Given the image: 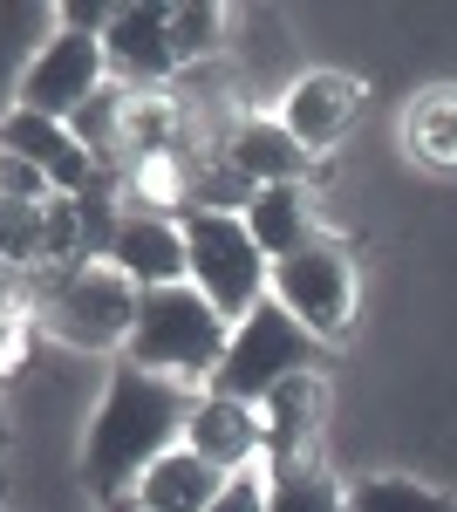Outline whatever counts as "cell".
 I'll return each instance as SVG.
<instances>
[{"label":"cell","instance_id":"6da1fadb","mask_svg":"<svg viewBox=\"0 0 457 512\" xmlns=\"http://www.w3.org/2000/svg\"><path fill=\"white\" fill-rule=\"evenodd\" d=\"M191 403L198 390L171 383V376H151V369H116L89 431H82V485L96 499H130L137 478L151 472L164 451L185 444V424H191Z\"/></svg>","mask_w":457,"mask_h":512},{"label":"cell","instance_id":"7a4b0ae2","mask_svg":"<svg viewBox=\"0 0 457 512\" xmlns=\"http://www.w3.org/2000/svg\"><path fill=\"white\" fill-rule=\"evenodd\" d=\"M226 342H232V321L185 280V287H151L137 301V328L123 342V362L151 369V376H171V383L205 396L219 362H226Z\"/></svg>","mask_w":457,"mask_h":512},{"label":"cell","instance_id":"3957f363","mask_svg":"<svg viewBox=\"0 0 457 512\" xmlns=\"http://www.w3.org/2000/svg\"><path fill=\"white\" fill-rule=\"evenodd\" d=\"M137 287L116 274L110 260H82V267H35L28 274V308H35L62 342L76 349H123L137 328Z\"/></svg>","mask_w":457,"mask_h":512},{"label":"cell","instance_id":"277c9868","mask_svg":"<svg viewBox=\"0 0 457 512\" xmlns=\"http://www.w3.org/2000/svg\"><path fill=\"white\" fill-rule=\"evenodd\" d=\"M185 253H191V287L219 308L226 321H246L273 287V260L260 239L246 233L239 212H185Z\"/></svg>","mask_w":457,"mask_h":512},{"label":"cell","instance_id":"5b68a950","mask_svg":"<svg viewBox=\"0 0 457 512\" xmlns=\"http://www.w3.org/2000/svg\"><path fill=\"white\" fill-rule=\"evenodd\" d=\"M314 349H321V342H314L301 321L267 294L246 321H232V342H226V362H219L212 390L239 396V403H253V410H260L287 376H307V369H314Z\"/></svg>","mask_w":457,"mask_h":512},{"label":"cell","instance_id":"8992f818","mask_svg":"<svg viewBox=\"0 0 457 512\" xmlns=\"http://www.w3.org/2000/svg\"><path fill=\"white\" fill-rule=\"evenodd\" d=\"M267 294L301 321L314 342H335V335H348V321H355V267H348V253L335 239H307L301 253L273 260Z\"/></svg>","mask_w":457,"mask_h":512},{"label":"cell","instance_id":"52a82bcc","mask_svg":"<svg viewBox=\"0 0 457 512\" xmlns=\"http://www.w3.org/2000/svg\"><path fill=\"white\" fill-rule=\"evenodd\" d=\"M103 82H110V48H103L96 35L55 28V35L35 48V62L21 69L14 110H35V117H48V123H69L89 96H103Z\"/></svg>","mask_w":457,"mask_h":512},{"label":"cell","instance_id":"ba28073f","mask_svg":"<svg viewBox=\"0 0 457 512\" xmlns=\"http://www.w3.org/2000/svg\"><path fill=\"white\" fill-rule=\"evenodd\" d=\"M0 151L28 158L62 198H82L89 185H96V178H103V158L82 144L76 130H69V123L35 117V110H7V117H0Z\"/></svg>","mask_w":457,"mask_h":512},{"label":"cell","instance_id":"9c48e42d","mask_svg":"<svg viewBox=\"0 0 457 512\" xmlns=\"http://www.w3.org/2000/svg\"><path fill=\"white\" fill-rule=\"evenodd\" d=\"M103 260H110L137 294H151V287H185V274H191L185 219H171V212H123V226H116Z\"/></svg>","mask_w":457,"mask_h":512},{"label":"cell","instance_id":"30bf717a","mask_svg":"<svg viewBox=\"0 0 457 512\" xmlns=\"http://www.w3.org/2000/svg\"><path fill=\"white\" fill-rule=\"evenodd\" d=\"M185 451H198L212 472H226V478L267 465V431H260V410H253V403H239V396L205 390L198 403H191Z\"/></svg>","mask_w":457,"mask_h":512},{"label":"cell","instance_id":"8fae6325","mask_svg":"<svg viewBox=\"0 0 457 512\" xmlns=\"http://www.w3.org/2000/svg\"><path fill=\"white\" fill-rule=\"evenodd\" d=\"M362 110V82L348 76V69H314L287 89V103H280V123L294 130V144H301L307 158H328L335 144L348 137V123Z\"/></svg>","mask_w":457,"mask_h":512},{"label":"cell","instance_id":"7c38bea8","mask_svg":"<svg viewBox=\"0 0 457 512\" xmlns=\"http://www.w3.org/2000/svg\"><path fill=\"white\" fill-rule=\"evenodd\" d=\"M110 76H123L130 89H157V82H178V55H171V28H164V7H144V0H130V7H116L110 35Z\"/></svg>","mask_w":457,"mask_h":512},{"label":"cell","instance_id":"4fadbf2b","mask_svg":"<svg viewBox=\"0 0 457 512\" xmlns=\"http://www.w3.org/2000/svg\"><path fill=\"white\" fill-rule=\"evenodd\" d=\"M321 410H328V390L321 376H287L280 390L260 403V431H267V472L280 465H314V437H321Z\"/></svg>","mask_w":457,"mask_h":512},{"label":"cell","instance_id":"5bb4252c","mask_svg":"<svg viewBox=\"0 0 457 512\" xmlns=\"http://www.w3.org/2000/svg\"><path fill=\"white\" fill-rule=\"evenodd\" d=\"M219 151H226V164L253 185V192H260V185H301L307 164H314L301 144H294V130H287L280 117H239L226 130V144H219Z\"/></svg>","mask_w":457,"mask_h":512},{"label":"cell","instance_id":"9a60e30c","mask_svg":"<svg viewBox=\"0 0 457 512\" xmlns=\"http://www.w3.org/2000/svg\"><path fill=\"white\" fill-rule=\"evenodd\" d=\"M226 485H232L226 472H212L198 451H185V444H178V451H164L151 472L137 478V492H130V499H137L144 512H205L219 492H226Z\"/></svg>","mask_w":457,"mask_h":512},{"label":"cell","instance_id":"2e32d148","mask_svg":"<svg viewBox=\"0 0 457 512\" xmlns=\"http://www.w3.org/2000/svg\"><path fill=\"white\" fill-rule=\"evenodd\" d=\"M239 219H246V233L260 239V253H267V260H287V253H301L307 239H314L307 185H260L253 205H246Z\"/></svg>","mask_w":457,"mask_h":512},{"label":"cell","instance_id":"e0dca14e","mask_svg":"<svg viewBox=\"0 0 457 512\" xmlns=\"http://www.w3.org/2000/svg\"><path fill=\"white\" fill-rule=\"evenodd\" d=\"M403 151L417 164H457V89H423L403 110Z\"/></svg>","mask_w":457,"mask_h":512},{"label":"cell","instance_id":"ac0fdd59","mask_svg":"<svg viewBox=\"0 0 457 512\" xmlns=\"http://www.w3.org/2000/svg\"><path fill=\"white\" fill-rule=\"evenodd\" d=\"M348 512H457V499L437 492V485H423V478L376 472V478H355L348 485Z\"/></svg>","mask_w":457,"mask_h":512},{"label":"cell","instance_id":"d6986e66","mask_svg":"<svg viewBox=\"0 0 457 512\" xmlns=\"http://www.w3.org/2000/svg\"><path fill=\"white\" fill-rule=\"evenodd\" d=\"M267 512H348V485L321 465H280L267 472Z\"/></svg>","mask_w":457,"mask_h":512},{"label":"cell","instance_id":"ffe728a7","mask_svg":"<svg viewBox=\"0 0 457 512\" xmlns=\"http://www.w3.org/2000/svg\"><path fill=\"white\" fill-rule=\"evenodd\" d=\"M164 28H171V55H178V76H185L205 55H219L226 14H219V7H164Z\"/></svg>","mask_w":457,"mask_h":512},{"label":"cell","instance_id":"44dd1931","mask_svg":"<svg viewBox=\"0 0 457 512\" xmlns=\"http://www.w3.org/2000/svg\"><path fill=\"white\" fill-rule=\"evenodd\" d=\"M0 198H7V205H48V198H55V185H48L28 158L0 151Z\"/></svg>","mask_w":457,"mask_h":512},{"label":"cell","instance_id":"7402d4cb","mask_svg":"<svg viewBox=\"0 0 457 512\" xmlns=\"http://www.w3.org/2000/svg\"><path fill=\"white\" fill-rule=\"evenodd\" d=\"M205 512H267V465L239 472V478H232V485H226V492H219V499H212Z\"/></svg>","mask_w":457,"mask_h":512},{"label":"cell","instance_id":"603a6c76","mask_svg":"<svg viewBox=\"0 0 457 512\" xmlns=\"http://www.w3.org/2000/svg\"><path fill=\"white\" fill-rule=\"evenodd\" d=\"M103 512H144L137 499H103Z\"/></svg>","mask_w":457,"mask_h":512},{"label":"cell","instance_id":"cb8c5ba5","mask_svg":"<svg viewBox=\"0 0 457 512\" xmlns=\"http://www.w3.org/2000/svg\"><path fill=\"white\" fill-rule=\"evenodd\" d=\"M0 451H7V424H0Z\"/></svg>","mask_w":457,"mask_h":512}]
</instances>
